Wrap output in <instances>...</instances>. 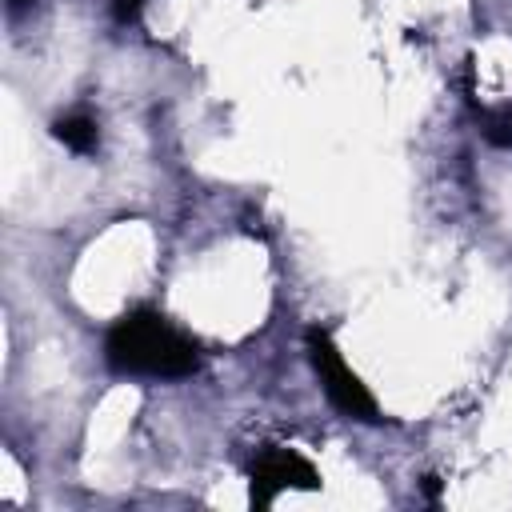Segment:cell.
<instances>
[{
    "mask_svg": "<svg viewBox=\"0 0 512 512\" xmlns=\"http://www.w3.org/2000/svg\"><path fill=\"white\" fill-rule=\"evenodd\" d=\"M104 360L120 376H156V380H180L200 368L196 340L156 308L124 312L104 336Z\"/></svg>",
    "mask_w": 512,
    "mask_h": 512,
    "instance_id": "1",
    "label": "cell"
},
{
    "mask_svg": "<svg viewBox=\"0 0 512 512\" xmlns=\"http://www.w3.org/2000/svg\"><path fill=\"white\" fill-rule=\"evenodd\" d=\"M308 360L320 376V388L328 392V400L352 416V420H380L376 396L368 392V384L348 368L344 352L336 348V340L328 336V328H308Z\"/></svg>",
    "mask_w": 512,
    "mask_h": 512,
    "instance_id": "2",
    "label": "cell"
},
{
    "mask_svg": "<svg viewBox=\"0 0 512 512\" xmlns=\"http://www.w3.org/2000/svg\"><path fill=\"white\" fill-rule=\"evenodd\" d=\"M248 476H252V500L256 504H272L284 488H316L320 484L316 468L296 448H264L252 460Z\"/></svg>",
    "mask_w": 512,
    "mask_h": 512,
    "instance_id": "3",
    "label": "cell"
},
{
    "mask_svg": "<svg viewBox=\"0 0 512 512\" xmlns=\"http://www.w3.org/2000/svg\"><path fill=\"white\" fill-rule=\"evenodd\" d=\"M52 136L72 152H92L96 140H100V128H96V120L88 112H68V116H60L52 124Z\"/></svg>",
    "mask_w": 512,
    "mask_h": 512,
    "instance_id": "4",
    "label": "cell"
},
{
    "mask_svg": "<svg viewBox=\"0 0 512 512\" xmlns=\"http://www.w3.org/2000/svg\"><path fill=\"white\" fill-rule=\"evenodd\" d=\"M140 4H144V0H116V4H112V16H116L120 24H128V20H136Z\"/></svg>",
    "mask_w": 512,
    "mask_h": 512,
    "instance_id": "5",
    "label": "cell"
},
{
    "mask_svg": "<svg viewBox=\"0 0 512 512\" xmlns=\"http://www.w3.org/2000/svg\"><path fill=\"white\" fill-rule=\"evenodd\" d=\"M488 140H496V144H512V116L488 124Z\"/></svg>",
    "mask_w": 512,
    "mask_h": 512,
    "instance_id": "6",
    "label": "cell"
},
{
    "mask_svg": "<svg viewBox=\"0 0 512 512\" xmlns=\"http://www.w3.org/2000/svg\"><path fill=\"white\" fill-rule=\"evenodd\" d=\"M28 4H36V0H8V12H12V16H16V12H24V8H28Z\"/></svg>",
    "mask_w": 512,
    "mask_h": 512,
    "instance_id": "7",
    "label": "cell"
}]
</instances>
